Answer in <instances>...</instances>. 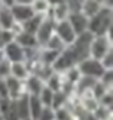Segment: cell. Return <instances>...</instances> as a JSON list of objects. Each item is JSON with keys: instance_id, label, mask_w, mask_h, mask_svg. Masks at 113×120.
Segmentation results:
<instances>
[{"instance_id": "obj_1", "label": "cell", "mask_w": 113, "mask_h": 120, "mask_svg": "<svg viewBox=\"0 0 113 120\" xmlns=\"http://www.w3.org/2000/svg\"><path fill=\"white\" fill-rule=\"evenodd\" d=\"M112 25H113V10L112 7L101 6L100 10L89 18V26L87 30L91 32L94 36L97 35H106L112 32Z\"/></svg>"}, {"instance_id": "obj_2", "label": "cell", "mask_w": 113, "mask_h": 120, "mask_svg": "<svg viewBox=\"0 0 113 120\" xmlns=\"http://www.w3.org/2000/svg\"><path fill=\"white\" fill-rule=\"evenodd\" d=\"M112 42H113L112 41V32L106 33V35L93 36V39L90 42V46H89V56L100 61V59L106 55L109 51L113 49Z\"/></svg>"}, {"instance_id": "obj_3", "label": "cell", "mask_w": 113, "mask_h": 120, "mask_svg": "<svg viewBox=\"0 0 113 120\" xmlns=\"http://www.w3.org/2000/svg\"><path fill=\"white\" fill-rule=\"evenodd\" d=\"M77 67H78V70H80L81 75L93 77V78H97V80L104 72V68L100 64V61H99V59L91 58V56H87V58L81 59V61L77 64Z\"/></svg>"}, {"instance_id": "obj_4", "label": "cell", "mask_w": 113, "mask_h": 120, "mask_svg": "<svg viewBox=\"0 0 113 120\" xmlns=\"http://www.w3.org/2000/svg\"><path fill=\"white\" fill-rule=\"evenodd\" d=\"M54 32H55V22L49 15H45L42 22H41V25H39V28L36 29V32H35V38H36L39 46L45 45L47 41L54 35Z\"/></svg>"}, {"instance_id": "obj_5", "label": "cell", "mask_w": 113, "mask_h": 120, "mask_svg": "<svg viewBox=\"0 0 113 120\" xmlns=\"http://www.w3.org/2000/svg\"><path fill=\"white\" fill-rule=\"evenodd\" d=\"M55 33L58 35V38L64 42V44L68 46L74 44V41L77 38V33L75 30L73 29V26L70 25L68 20H61V22H57L55 23Z\"/></svg>"}, {"instance_id": "obj_6", "label": "cell", "mask_w": 113, "mask_h": 120, "mask_svg": "<svg viewBox=\"0 0 113 120\" xmlns=\"http://www.w3.org/2000/svg\"><path fill=\"white\" fill-rule=\"evenodd\" d=\"M3 55L6 59H9L10 62H19V61H25V49L17 44V42L13 39L12 42L6 44L3 48Z\"/></svg>"}, {"instance_id": "obj_7", "label": "cell", "mask_w": 113, "mask_h": 120, "mask_svg": "<svg viewBox=\"0 0 113 120\" xmlns=\"http://www.w3.org/2000/svg\"><path fill=\"white\" fill-rule=\"evenodd\" d=\"M4 80H6V85H7V96L10 100H17L23 94H28L25 90V82L22 80H17L12 75L6 77Z\"/></svg>"}, {"instance_id": "obj_8", "label": "cell", "mask_w": 113, "mask_h": 120, "mask_svg": "<svg viewBox=\"0 0 113 120\" xmlns=\"http://www.w3.org/2000/svg\"><path fill=\"white\" fill-rule=\"evenodd\" d=\"M70 25L73 26V29L75 30L77 35H80V33L86 32L87 30V26H89V18L84 16L80 10H71L68 15V19Z\"/></svg>"}, {"instance_id": "obj_9", "label": "cell", "mask_w": 113, "mask_h": 120, "mask_svg": "<svg viewBox=\"0 0 113 120\" xmlns=\"http://www.w3.org/2000/svg\"><path fill=\"white\" fill-rule=\"evenodd\" d=\"M10 12L13 15V19L16 22H26L28 19H31L32 16L35 15L33 9L31 6H26V4H12L10 6Z\"/></svg>"}, {"instance_id": "obj_10", "label": "cell", "mask_w": 113, "mask_h": 120, "mask_svg": "<svg viewBox=\"0 0 113 120\" xmlns=\"http://www.w3.org/2000/svg\"><path fill=\"white\" fill-rule=\"evenodd\" d=\"M23 82H25V90L29 96H38L41 93V90L45 87V81L41 80L39 77L35 75V74H29V77Z\"/></svg>"}, {"instance_id": "obj_11", "label": "cell", "mask_w": 113, "mask_h": 120, "mask_svg": "<svg viewBox=\"0 0 113 120\" xmlns=\"http://www.w3.org/2000/svg\"><path fill=\"white\" fill-rule=\"evenodd\" d=\"M70 12H71V9H70V6L67 2L64 3H59V4H55V6H51L49 9V16L52 19H54V22H61V20H67L68 19V15Z\"/></svg>"}, {"instance_id": "obj_12", "label": "cell", "mask_w": 113, "mask_h": 120, "mask_svg": "<svg viewBox=\"0 0 113 120\" xmlns=\"http://www.w3.org/2000/svg\"><path fill=\"white\" fill-rule=\"evenodd\" d=\"M15 106H16V111L19 120H28L31 119L29 114V94H23L17 100H15Z\"/></svg>"}, {"instance_id": "obj_13", "label": "cell", "mask_w": 113, "mask_h": 120, "mask_svg": "<svg viewBox=\"0 0 113 120\" xmlns=\"http://www.w3.org/2000/svg\"><path fill=\"white\" fill-rule=\"evenodd\" d=\"M15 41L22 48H41L33 33L25 32V30H22V32L17 33V35H15Z\"/></svg>"}, {"instance_id": "obj_14", "label": "cell", "mask_w": 113, "mask_h": 120, "mask_svg": "<svg viewBox=\"0 0 113 120\" xmlns=\"http://www.w3.org/2000/svg\"><path fill=\"white\" fill-rule=\"evenodd\" d=\"M29 74H31V71H29V67L26 64V61H19V62L10 64V75L15 77V78L25 81L29 77Z\"/></svg>"}, {"instance_id": "obj_15", "label": "cell", "mask_w": 113, "mask_h": 120, "mask_svg": "<svg viewBox=\"0 0 113 120\" xmlns=\"http://www.w3.org/2000/svg\"><path fill=\"white\" fill-rule=\"evenodd\" d=\"M59 56V51H54V49H49V48H39V52H38V58L39 61L47 64V65H52L57 58Z\"/></svg>"}, {"instance_id": "obj_16", "label": "cell", "mask_w": 113, "mask_h": 120, "mask_svg": "<svg viewBox=\"0 0 113 120\" xmlns=\"http://www.w3.org/2000/svg\"><path fill=\"white\" fill-rule=\"evenodd\" d=\"M15 23L13 15L10 12V6H2L0 7V28L2 29H10Z\"/></svg>"}, {"instance_id": "obj_17", "label": "cell", "mask_w": 113, "mask_h": 120, "mask_svg": "<svg viewBox=\"0 0 113 120\" xmlns=\"http://www.w3.org/2000/svg\"><path fill=\"white\" fill-rule=\"evenodd\" d=\"M101 4L97 2V0H83V3L80 6V12L87 16V18H91L93 15H96L100 10Z\"/></svg>"}, {"instance_id": "obj_18", "label": "cell", "mask_w": 113, "mask_h": 120, "mask_svg": "<svg viewBox=\"0 0 113 120\" xmlns=\"http://www.w3.org/2000/svg\"><path fill=\"white\" fill-rule=\"evenodd\" d=\"M64 77L61 72H52V75L49 77V78L45 81V85L48 88H51L52 91H59V90H62V85H64Z\"/></svg>"}, {"instance_id": "obj_19", "label": "cell", "mask_w": 113, "mask_h": 120, "mask_svg": "<svg viewBox=\"0 0 113 120\" xmlns=\"http://www.w3.org/2000/svg\"><path fill=\"white\" fill-rule=\"evenodd\" d=\"M43 16H45V15H36V13H35L31 19H28L26 22L22 23L23 25V30L35 35V32H36V29L39 28V25H41V22L43 19Z\"/></svg>"}, {"instance_id": "obj_20", "label": "cell", "mask_w": 113, "mask_h": 120, "mask_svg": "<svg viewBox=\"0 0 113 120\" xmlns=\"http://www.w3.org/2000/svg\"><path fill=\"white\" fill-rule=\"evenodd\" d=\"M42 103L38 98V96H29V114H31V120H36L41 110H42Z\"/></svg>"}, {"instance_id": "obj_21", "label": "cell", "mask_w": 113, "mask_h": 120, "mask_svg": "<svg viewBox=\"0 0 113 120\" xmlns=\"http://www.w3.org/2000/svg\"><path fill=\"white\" fill-rule=\"evenodd\" d=\"M64 77V81L68 82V84H75L78 80H80V77H81V72L80 70H78V67L77 65H73V67H70L68 70H65L64 72H61Z\"/></svg>"}, {"instance_id": "obj_22", "label": "cell", "mask_w": 113, "mask_h": 120, "mask_svg": "<svg viewBox=\"0 0 113 120\" xmlns=\"http://www.w3.org/2000/svg\"><path fill=\"white\" fill-rule=\"evenodd\" d=\"M67 101H68V94L62 90H59V91H55L54 93V97H52V103H51V107L57 110L59 107H62L67 104Z\"/></svg>"}, {"instance_id": "obj_23", "label": "cell", "mask_w": 113, "mask_h": 120, "mask_svg": "<svg viewBox=\"0 0 113 120\" xmlns=\"http://www.w3.org/2000/svg\"><path fill=\"white\" fill-rule=\"evenodd\" d=\"M93 117L96 120H112L113 119V114H112V109L110 107H104V106H97V109H96L93 111Z\"/></svg>"}, {"instance_id": "obj_24", "label": "cell", "mask_w": 113, "mask_h": 120, "mask_svg": "<svg viewBox=\"0 0 113 120\" xmlns=\"http://www.w3.org/2000/svg\"><path fill=\"white\" fill-rule=\"evenodd\" d=\"M65 46H67V45L58 38V35H57L55 32H54V35H52V36L47 41V44L43 45V48H49V49H54V51H59V52H61V51H64ZM41 48H42V46H41Z\"/></svg>"}, {"instance_id": "obj_25", "label": "cell", "mask_w": 113, "mask_h": 120, "mask_svg": "<svg viewBox=\"0 0 113 120\" xmlns=\"http://www.w3.org/2000/svg\"><path fill=\"white\" fill-rule=\"evenodd\" d=\"M31 7L33 9V12L36 15H48L49 9H51V6L47 0H33Z\"/></svg>"}, {"instance_id": "obj_26", "label": "cell", "mask_w": 113, "mask_h": 120, "mask_svg": "<svg viewBox=\"0 0 113 120\" xmlns=\"http://www.w3.org/2000/svg\"><path fill=\"white\" fill-rule=\"evenodd\" d=\"M55 120H75V117L71 109H68L67 106H62L55 110Z\"/></svg>"}, {"instance_id": "obj_27", "label": "cell", "mask_w": 113, "mask_h": 120, "mask_svg": "<svg viewBox=\"0 0 113 120\" xmlns=\"http://www.w3.org/2000/svg\"><path fill=\"white\" fill-rule=\"evenodd\" d=\"M52 97H54V91H52L51 88H48L47 85L41 90V93L38 94V98L41 100L42 106H51L52 103Z\"/></svg>"}, {"instance_id": "obj_28", "label": "cell", "mask_w": 113, "mask_h": 120, "mask_svg": "<svg viewBox=\"0 0 113 120\" xmlns=\"http://www.w3.org/2000/svg\"><path fill=\"white\" fill-rule=\"evenodd\" d=\"M99 81L106 88L112 90L113 88V70H104V72L101 74V77L99 78Z\"/></svg>"}, {"instance_id": "obj_29", "label": "cell", "mask_w": 113, "mask_h": 120, "mask_svg": "<svg viewBox=\"0 0 113 120\" xmlns=\"http://www.w3.org/2000/svg\"><path fill=\"white\" fill-rule=\"evenodd\" d=\"M36 120H55V110L51 106H43Z\"/></svg>"}, {"instance_id": "obj_30", "label": "cell", "mask_w": 113, "mask_h": 120, "mask_svg": "<svg viewBox=\"0 0 113 120\" xmlns=\"http://www.w3.org/2000/svg\"><path fill=\"white\" fill-rule=\"evenodd\" d=\"M107 90H109V88H106V87H104V85L97 80V81L94 82V85L91 87V94H93V97L99 101V98H100V97H101V96H103V94L106 93Z\"/></svg>"}, {"instance_id": "obj_31", "label": "cell", "mask_w": 113, "mask_h": 120, "mask_svg": "<svg viewBox=\"0 0 113 120\" xmlns=\"http://www.w3.org/2000/svg\"><path fill=\"white\" fill-rule=\"evenodd\" d=\"M13 39H15V33L10 29H2V32H0V48H3L6 44L12 42Z\"/></svg>"}, {"instance_id": "obj_32", "label": "cell", "mask_w": 113, "mask_h": 120, "mask_svg": "<svg viewBox=\"0 0 113 120\" xmlns=\"http://www.w3.org/2000/svg\"><path fill=\"white\" fill-rule=\"evenodd\" d=\"M99 104L112 109V106H113V90H107L103 94V96L99 98Z\"/></svg>"}, {"instance_id": "obj_33", "label": "cell", "mask_w": 113, "mask_h": 120, "mask_svg": "<svg viewBox=\"0 0 113 120\" xmlns=\"http://www.w3.org/2000/svg\"><path fill=\"white\" fill-rule=\"evenodd\" d=\"M100 64L103 65L104 70H113V49L109 51V52L100 59Z\"/></svg>"}, {"instance_id": "obj_34", "label": "cell", "mask_w": 113, "mask_h": 120, "mask_svg": "<svg viewBox=\"0 0 113 120\" xmlns=\"http://www.w3.org/2000/svg\"><path fill=\"white\" fill-rule=\"evenodd\" d=\"M10 61L6 58H3L2 61H0V77L2 78H6V77L10 75Z\"/></svg>"}, {"instance_id": "obj_35", "label": "cell", "mask_w": 113, "mask_h": 120, "mask_svg": "<svg viewBox=\"0 0 113 120\" xmlns=\"http://www.w3.org/2000/svg\"><path fill=\"white\" fill-rule=\"evenodd\" d=\"M0 97H2V98L9 97V96H7V85H6V80H4V78H2V77H0Z\"/></svg>"}, {"instance_id": "obj_36", "label": "cell", "mask_w": 113, "mask_h": 120, "mask_svg": "<svg viewBox=\"0 0 113 120\" xmlns=\"http://www.w3.org/2000/svg\"><path fill=\"white\" fill-rule=\"evenodd\" d=\"M12 4H26V6H31L33 0H12Z\"/></svg>"}, {"instance_id": "obj_37", "label": "cell", "mask_w": 113, "mask_h": 120, "mask_svg": "<svg viewBox=\"0 0 113 120\" xmlns=\"http://www.w3.org/2000/svg\"><path fill=\"white\" fill-rule=\"evenodd\" d=\"M49 3V6H55V4H59V3H64L65 0H47Z\"/></svg>"}, {"instance_id": "obj_38", "label": "cell", "mask_w": 113, "mask_h": 120, "mask_svg": "<svg viewBox=\"0 0 113 120\" xmlns=\"http://www.w3.org/2000/svg\"><path fill=\"white\" fill-rule=\"evenodd\" d=\"M2 2H3V4H4V6H12V3H13L12 0H2Z\"/></svg>"}, {"instance_id": "obj_39", "label": "cell", "mask_w": 113, "mask_h": 120, "mask_svg": "<svg viewBox=\"0 0 113 120\" xmlns=\"http://www.w3.org/2000/svg\"><path fill=\"white\" fill-rule=\"evenodd\" d=\"M4 58V55H3V51H2V48H0V61Z\"/></svg>"}, {"instance_id": "obj_40", "label": "cell", "mask_w": 113, "mask_h": 120, "mask_svg": "<svg viewBox=\"0 0 113 120\" xmlns=\"http://www.w3.org/2000/svg\"><path fill=\"white\" fill-rule=\"evenodd\" d=\"M0 120H4V116H3L2 113H0Z\"/></svg>"}, {"instance_id": "obj_41", "label": "cell", "mask_w": 113, "mask_h": 120, "mask_svg": "<svg viewBox=\"0 0 113 120\" xmlns=\"http://www.w3.org/2000/svg\"><path fill=\"white\" fill-rule=\"evenodd\" d=\"M65 2H68V0H65Z\"/></svg>"}, {"instance_id": "obj_42", "label": "cell", "mask_w": 113, "mask_h": 120, "mask_svg": "<svg viewBox=\"0 0 113 120\" xmlns=\"http://www.w3.org/2000/svg\"><path fill=\"white\" fill-rule=\"evenodd\" d=\"M28 120H31V119H28Z\"/></svg>"}, {"instance_id": "obj_43", "label": "cell", "mask_w": 113, "mask_h": 120, "mask_svg": "<svg viewBox=\"0 0 113 120\" xmlns=\"http://www.w3.org/2000/svg\"><path fill=\"white\" fill-rule=\"evenodd\" d=\"M0 98H2V97H0Z\"/></svg>"}]
</instances>
